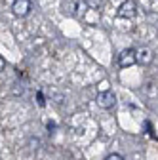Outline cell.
<instances>
[{"mask_svg": "<svg viewBox=\"0 0 158 160\" xmlns=\"http://www.w3.org/2000/svg\"><path fill=\"white\" fill-rule=\"evenodd\" d=\"M97 105H99L101 109H112L116 105V95L112 90H105V92H99L97 93Z\"/></svg>", "mask_w": 158, "mask_h": 160, "instance_id": "1", "label": "cell"}, {"mask_svg": "<svg viewBox=\"0 0 158 160\" xmlns=\"http://www.w3.org/2000/svg\"><path fill=\"white\" fill-rule=\"evenodd\" d=\"M31 10H32L31 0H13V4H12V12L17 17H27Z\"/></svg>", "mask_w": 158, "mask_h": 160, "instance_id": "2", "label": "cell"}, {"mask_svg": "<svg viewBox=\"0 0 158 160\" xmlns=\"http://www.w3.org/2000/svg\"><path fill=\"white\" fill-rule=\"evenodd\" d=\"M135 63H137V55H135L133 48H128V50H124L120 55H118V65H120L122 69H128V67H131Z\"/></svg>", "mask_w": 158, "mask_h": 160, "instance_id": "3", "label": "cell"}, {"mask_svg": "<svg viewBox=\"0 0 158 160\" xmlns=\"http://www.w3.org/2000/svg\"><path fill=\"white\" fill-rule=\"evenodd\" d=\"M116 13H118V17H128V19H131V17L137 13V4H135V0H126V2H122Z\"/></svg>", "mask_w": 158, "mask_h": 160, "instance_id": "4", "label": "cell"}, {"mask_svg": "<svg viewBox=\"0 0 158 160\" xmlns=\"http://www.w3.org/2000/svg\"><path fill=\"white\" fill-rule=\"evenodd\" d=\"M135 55H137V63H141V65H151L154 61V55H152V50L149 48H141V50H135Z\"/></svg>", "mask_w": 158, "mask_h": 160, "instance_id": "5", "label": "cell"}, {"mask_svg": "<svg viewBox=\"0 0 158 160\" xmlns=\"http://www.w3.org/2000/svg\"><path fill=\"white\" fill-rule=\"evenodd\" d=\"M105 160H124V156H120V154H116V152H112V154H109Z\"/></svg>", "mask_w": 158, "mask_h": 160, "instance_id": "6", "label": "cell"}, {"mask_svg": "<svg viewBox=\"0 0 158 160\" xmlns=\"http://www.w3.org/2000/svg\"><path fill=\"white\" fill-rule=\"evenodd\" d=\"M4 69H6V61H4V57L0 55V72H2Z\"/></svg>", "mask_w": 158, "mask_h": 160, "instance_id": "7", "label": "cell"}, {"mask_svg": "<svg viewBox=\"0 0 158 160\" xmlns=\"http://www.w3.org/2000/svg\"><path fill=\"white\" fill-rule=\"evenodd\" d=\"M38 105H40V107H44L46 103H44V97H42V93H38Z\"/></svg>", "mask_w": 158, "mask_h": 160, "instance_id": "8", "label": "cell"}]
</instances>
